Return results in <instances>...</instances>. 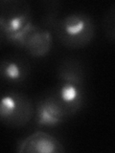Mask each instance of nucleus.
<instances>
[{"instance_id": "11", "label": "nucleus", "mask_w": 115, "mask_h": 153, "mask_svg": "<svg viewBox=\"0 0 115 153\" xmlns=\"http://www.w3.org/2000/svg\"><path fill=\"white\" fill-rule=\"evenodd\" d=\"M4 39H6V38H5V36H4V33H2V31L0 30V45L2 44V42H3Z\"/></svg>"}, {"instance_id": "1", "label": "nucleus", "mask_w": 115, "mask_h": 153, "mask_svg": "<svg viewBox=\"0 0 115 153\" xmlns=\"http://www.w3.org/2000/svg\"><path fill=\"white\" fill-rule=\"evenodd\" d=\"M40 25L69 49H81L93 40L96 26L93 18L84 12H73L60 16L59 8L47 9Z\"/></svg>"}, {"instance_id": "10", "label": "nucleus", "mask_w": 115, "mask_h": 153, "mask_svg": "<svg viewBox=\"0 0 115 153\" xmlns=\"http://www.w3.org/2000/svg\"><path fill=\"white\" fill-rule=\"evenodd\" d=\"M103 32L105 37L110 42H114L115 37V8L111 5L110 8L105 12L103 18Z\"/></svg>"}, {"instance_id": "8", "label": "nucleus", "mask_w": 115, "mask_h": 153, "mask_svg": "<svg viewBox=\"0 0 115 153\" xmlns=\"http://www.w3.org/2000/svg\"><path fill=\"white\" fill-rule=\"evenodd\" d=\"M54 90L70 117L74 116L83 109L86 99L85 88L84 86L59 82L56 87H54Z\"/></svg>"}, {"instance_id": "3", "label": "nucleus", "mask_w": 115, "mask_h": 153, "mask_svg": "<svg viewBox=\"0 0 115 153\" xmlns=\"http://www.w3.org/2000/svg\"><path fill=\"white\" fill-rule=\"evenodd\" d=\"M32 22V8L25 0H0V30L6 40L16 36Z\"/></svg>"}, {"instance_id": "2", "label": "nucleus", "mask_w": 115, "mask_h": 153, "mask_svg": "<svg viewBox=\"0 0 115 153\" xmlns=\"http://www.w3.org/2000/svg\"><path fill=\"white\" fill-rule=\"evenodd\" d=\"M35 106L28 96L16 89L0 94V123L12 128L27 126L34 116Z\"/></svg>"}, {"instance_id": "5", "label": "nucleus", "mask_w": 115, "mask_h": 153, "mask_svg": "<svg viewBox=\"0 0 115 153\" xmlns=\"http://www.w3.org/2000/svg\"><path fill=\"white\" fill-rule=\"evenodd\" d=\"M35 124L37 127H56L63 123L70 115L60 102L54 88L43 93L35 105Z\"/></svg>"}, {"instance_id": "7", "label": "nucleus", "mask_w": 115, "mask_h": 153, "mask_svg": "<svg viewBox=\"0 0 115 153\" xmlns=\"http://www.w3.org/2000/svg\"><path fill=\"white\" fill-rule=\"evenodd\" d=\"M20 153H63L66 151L60 140L45 131H36L17 145Z\"/></svg>"}, {"instance_id": "4", "label": "nucleus", "mask_w": 115, "mask_h": 153, "mask_svg": "<svg viewBox=\"0 0 115 153\" xmlns=\"http://www.w3.org/2000/svg\"><path fill=\"white\" fill-rule=\"evenodd\" d=\"M8 41L24 50L33 57H42L49 54L52 49L53 36L40 25L31 23Z\"/></svg>"}, {"instance_id": "9", "label": "nucleus", "mask_w": 115, "mask_h": 153, "mask_svg": "<svg viewBox=\"0 0 115 153\" xmlns=\"http://www.w3.org/2000/svg\"><path fill=\"white\" fill-rule=\"evenodd\" d=\"M86 69L84 62L77 57H64L57 66V78L59 82L85 86Z\"/></svg>"}, {"instance_id": "6", "label": "nucleus", "mask_w": 115, "mask_h": 153, "mask_svg": "<svg viewBox=\"0 0 115 153\" xmlns=\"http://www.w3.org/2000/svg\"><path fill=\"white\" fill-rule=\"evenodd\" d=\"M32 65L26 56L20 54H8L0 59V81L19 86L31 76Z\"/></svg>"}]
</instances>
